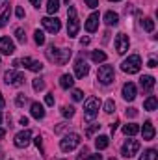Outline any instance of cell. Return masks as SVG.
<instances>
[{"instance_id":"6da1fadb","label":"cell","mask_w":158,"mask_h":160,"mask_svg":"<svg viewBox=\"0 0 158 160\" xmlns=\"http://www.w3.org/2000/svg\"><path fill=\"white\" fill-rule=\"evenodd\" d=\"M71 48H56L54 45H50L48 48H47V58L50 60V62H54L56 65H65L67 62H69V58H71Z\"/></svg>"},{"instance_id":"7a4b0ae2","label":"cell","mask_w":158,"mask_h":160,"mask_svg":"<svg viewBox=\"0 0 158 160\" xmlns=\"http://www.w3.org/2000/svg\"><path fill=\"white\" fill-rule=\"evenodd\" d=\"M99 108H101V101L97 97H89L86 102H84V119L86 121H93L99 114Z\"/></svg>"},{"instance_id":"3957f363","label":"cell","mask_w":158,"mask_h":160,"mask_svg":"<svg viewBox=\"0 0 158 160\" xmlns=\"http://www.w3.org/2000/svg\"><path fill=\"white\" fill-rule=\"evenodd\" d=\"M121 69H123L125 73H128V75H136V73L141 69V58H140L138 54L128 56V58L121 63Z\"/></svg>"},{"instance_id":"277c9868","label":"cell","mask_w":158,"mask_h":160,"mask_svg":"<svg viewBox=\"0 0 158 160\" xmlns=\"http://www.w3.org/2000/svg\"><path fill=\"white\" fill-rule=\"evenodd\" d=\"M97 78H99V82H101L102 86L112 84V82L116 80V71H114V67H112V65H101L99 71H97Z\"/></svg>"},{"instance_id":"5b68a950","label":"cell","mask_w":158,"mask_h":160,"mask_svg":"<svg viewBox=\"0 0 158 160\" xmlns=\"http://www.w3.org/2000/svg\"><path fill=\"white\" fill-rule=\"evenodd\" d=\"M67 15H69V21H67V36H69V38H77V34H78V30H80V22H78V17H77V9L71 6L69 11H67Z\"/></svg>"},{"instance_id":"8992f818","label":"cell","mask_w":158,"mask_h":160,"mask_svg":"<svg viewBox=\"0 0 158 160\" xmlns=\"http://www.w3.org/2000/svg\"><path fill=\"white\" fill-rule=\"evenodd\" d=\"M78 145H80V136L75 134V132L63 136V140L60 142V149H62L63 153H71V151H75Z\"/></svg>"},{"instance_id":"52a82bcc","label":"cell","mask_w":158,"mask_h":160,"mask_svg":"<svg viewBox=\"0 0 158 160\" xmlns=\"http://www.w3.org/2000/svg\"><path fill=\"white\" fill-rule=\"evenodd\" d=\"M13 67H26L34 73H39L43 71V63L37 60H32V58H22V60H15L13 62Z\"/></svg>"},{"instance_id":"ba28073f","label":"cell","mask_w":158,"mask_h":160,"mask_svg":"<svg viewBox=\"0 0 158 160\" xmlns=\"http://www.w3.org/2000/svg\"><path fill=\"white\" fill-rule=\"evenodd\" d=\"M138 151H140V142H138V140H126V142L123 143V149H121V153H123L125 158L136 157Z\"/></svg>"},{"instance_id":"9c48e42d","label":"cell","mask_w":158,"mask_h":160,"mask_svg":"<svg viewBox=\"0 0 158 160\" xmlns=\"http://www.w3.org/2000/svg\"><path fill=\"white\" fill-rule=\"evenodd\" d=\"M41 24H43V28H45L47 32H50V34H58L60 28H62L60 19H56V17H43V19H41Z\"/></svg>"},{"instance_id":"30bf717a","label":"cell","mask_w":158,"mask_h":160,"mask_svg":"<svg viewBox=\"0 0 158 160\" xmlns=\"http://www.w3.org/2000/svg\"><path fill=\"white\" fill-rule=\"evenodd\" d=\"M4 80H6V84H9V86H22L24 84V75L22 73H19V71H6V75H4Z\"/></svg>"},{"instance_id":"8fae6325","label":"cell","mask_w":158,"mask_h":160,"mask_svg":"<svg viewBox=\"0 0 158 160\" xmlns=\"http://www.w3.org/2000/svg\"><path fill=\"white\" fill-rule=\"evenodd\" d=\"M128 47H130L128 36L126 34H117V38H116V50H117L119 54H125L128 50Z\"/></svg>"},{"instance_id":"7c38bea8","label":"cell","mask_w":158,"mask_h":160,"mask_svg":"<svg viewBox=\"0 0 158 160\" xmlns=\"http://www.w3.org/2000/svg\"><path fill=\"white\" fill-rule=\"evenodd\" d=\"M87 73H89V65L86 63L84 58H78L77 63H75V75L78 78H84V77H87Z\"/></svg>"},{"instance_id":"4fadbf2b","label":"cell","mask_w":158,"mask_h":160,"mask_svg":"<svg viewBox=\"0 0 158 160\" xmlns=\"http://www.w3.org/2000/svg\"><path fill=\"white\" fill-rule=\"evenodd\" d=\"M30 138H32V132L30 130H22V132H19L17 136H15V145L17 147H26L28 143H30Z\"/></svg>"},{"instance_id":"5bb4252c","label":"cell","mask_w":158,"mask_h":160,"mask_svg":"<svg viewBox=\"0 0 158 160\" xmlns=\"http://www.w3.org/2000/svg\"><path fill=\"white\" fill-rule=\"evenodd\" d=\"M0 52L2 54H13L15 52V43L9 39V38H0Z\"/></svg>"},{"instance_id":"9a60e30c","label":"cell","mask_w":158,"mask_h":160,"mask_svg":"<svg viewBox=\"0 0 158 160\" xmlns=\"http://www.w3.org/2000/svg\"><path fill=\"white\" fill-rule=\"evenodd\" d=\"M123 99L125 101H134L136 99V86L132 82H126L123 86Z\"/></svg>"},{"instance_id":"2e32d148","label":"cell","mask_w":158,"mask_h":160,"mask_svg":"<svg viewBox=\"0 0 158 160\" xmlns=\"http://www.w3.org/2000/svg\"><path fill=\"white\" fill-rule=\"evenodd\" d=\"M155 134H156V130H155V125L151 123V121H145L143 123V128H141V136H143V140H153L155 138Z\"/></svg>"},{"instance_id":"e0dca14e","label":"cell","mask_w":158,"mask_h":160,"mask_svg":"<svg viewBox=\"0 0 158 160\" xmlns=\"http://www.w3.org/2000/svg\"><path fill=\"white\" fill-rule=\"evenodd\" d=\"M140 86H141V89L143 91H153V88H155V77H151V75H143L141 78H140Z\"/></svg>"},{"instance_id":"ac0fdd59","label":"cell","mask_w":158,"mask_h":160,"mask_svg":"<svg viewBox=\"0 0 158 160\" xmlns=\"http://www.w3.org/2000/svg\"><path fill=\"white\" fill-rule=\"evenodd\" d=\"M86 30L91 34V32H95L97 30V26H99V13H91L89 17H87V21H86Z\"/></svg>"},{"instance_id":"d6986e66","label":"cell","mask_w":158,"mask_h":160,"mask_svg":"<svg viewBox=\"0 0 158 160\" xmlns=\"http://www.w3.org/2000/svg\"><path fill=\"white\" fill-rule=\"evenodd\" d=\"M30 114H32V118H36V119H43V118H45V108H43V104H41V102H32Z\"/></svg>"},{"instance_id":"ffe728a7","label":"cell","mask_w":158,"mask_h":160,"mask_svg":"<svg viewBox=\"0 0 158 160\" xmlns=\"http://www.w3.org/2000/svg\"><path fill=\"white\" fill-rule=\"evenodd\" d=\"M104 22H106L108 26H117L119 24V15L116 11H106V13H104Z\"/></svg>"},{"instance_id":"44dd1931","label":"cell","mask_w":158,"mask_h":160,"mask_svg":"<svg viewBox=\"0 0 158 160\" xmlns=\"http://www.w3.org/2000/svg\"><path fill=\"white\" fill-rule=\"evenodd\" d=\"M158 106V99L155 95H149L147 99H145V102H143V108L147 110V112H155Z\"/></svg>"},{"instance_id":"7402d4cb","label":"cell","mask_w":158,"mask_h":160,"mask_svg":"<svg viewBox=\"0 0 158 160\" xmlns=\"http://www.w3.org/2000/svg\"><path fill=\"white\" fill-rule=\"evenodd\" d=\"M108 145H110V138H108V136H97V138H95V147H97L99 151L106 149Z\"/></svg>"},{"instance_id":"603a6c76","label":"cell","mask_w":158,"mask_h":160,"mask_svg":"<svg viewBox=\"0 0 158 160\" xmlns=\"http://www.w3.org/2000/svg\"><path fill=\"white\" fill-rule=\"evenodd\" d=\"M123 132H125L126 136H136V134L140 132V127H138L136 123H128V125L123 127Z\"/></svg>"},{"instance_id":"cb8c5ba5","label":"cell","mask_w":158,"mask_h":160,"mask_svg":"<svg viewBox=\"0 0 158 160\" xmlns=\"http://www.w3.org/2000/svg\"><path fill=\"white\" fill-rule=\"evenodd\" d=\"M73 84H75V78H73L71 75H62V78H60V86H62L63 89L73 88Z\"/></svg>"},{"instance_id":"d4e9b609","label":"cell","mask_w":158,"mask_h":160,"mask_svg":"<svg viewBox=\"0 0 158 160\" xmlns=\"http://www.w3.org/2000/svg\"><path fill=\"white\" fill-rule=\"evenodd\" d=\"M91 60H93L95 63H102V62H106V52H102V50H93V52H91Z\"/></svg>"},{"instance_id":"484cf974","label":"cell","mask_w":158,"mask_h":160,"mask_svg":"<svg viewBox=\"0 0 158 160\" xmlns=\"http://www.w3.org/2000/svg\"><path fill=\"white\" fill-rule=\"evenodd\" d=\"M58 9H60V0H48V2H47V11H48L50 15H54Z\"/></svg>"},{"instance_id":"4316f807","label":"cell","mask_w":158,"mask_h":160,"mask_svg":"<svg viewBox=\"0 0 158 160\" xmlns=\"http://www.w3.org/2000/svg\"><path fill=\"white\" fill-rule=\"evenodd\" d=\"M156 158H158L156 149H147V151L141 155V158H140V160H156Z\"/></svg>"},{"instance_id":"83f0119b","label":"cell","mask_w":158,"mask_h":160,"mask_svg":"<svg viewBox=\"0 0 158 160\" xmlns=\"http://www.w3.org/2000/svg\"><path fill=\"white\" fill-rule=\"evenodd\" d=\"M141 26H143V30H145V32H153V30H155V21L147 17V19H143V21H141Z\"/></svg>"},{"instance_id":"f1b7e54d","label":"cell","mask_w":158,"mask_h":160,"mask_svg":"<svg viewBox=\"0 0 158 160\" xmlns=\"http://www.w3.org/2000/svg\"><path fill=\"white\" fill-rule=\"evenodd\" d=\"M15 38H17V41L19 43H26V34H24V30L22 28H15Z\"/></svg>"},{"instance_id":"f546056e","label":"cell","mask_w":158,"mask_h":160,"mask_svg":"<svg viewBox=\"0 0 158 160\" xmlns=\"http://www.w3.org/2000/svg\"><path fill=\"white\" fill-rule=\"evenodd\" d=\"M104 112H106V114H114V112H116V102H114V99H108V101H106Z\"/></svg>"},{"instance_id":"4dcf8cb0","label":"cell","mask_w":158,"mask_h":160,"mask_svg":"<svg viewBox=\"0 0 158 160\" xmlns=\"http://www.w3.org/2000/svg\"><path fill=\"white\" fill-rule=\"evenodd\" d=\"M9 15H11V9H4V13L0 15V28L7 24V21H9Z\"/></svg>"},{"instance_id":"1f68e13d","label":"cell","mask_w":158,"mask_h":160,"mask_svg":"<svg viewBox=\"0 0 158 160\" xmlns=\"http://www.w3.org/2000/svg\"><path fill=\"white\" fill-rule=\"evenodd\" d=\"M62 116L63 118H73L75 116V108L73 106H62Z\"/></svg>"},{"instance_id":"d6a6232c","label":"cell","mask_w":158,"mask_h":160,"mask_svg":"<svg viewBox=\"0 0 158 160\" xmlns=\"http://www.w3.org/2000/svg\"><path fill=\"white\" fill-rule=\"evenodd\" d=\"M34 39H36L37 45H45V34H43L41 30H36V32H34Z\"/></svg>"},{"instance_id":"836d02e7","label":"cell","mask_w":158,"mask_h":160,"mask_svg":"<svg viewBox=\"0 0 158 160\" xmlns=\"http://www.w3.org/2000/svg\"><path fill=\"white\" fill-rule=\"evenodd\" d=\"M34 89H36V91H43V89H45V80L34 78Z\"/></svg>"},{"instance_id":"e575fe53","label":"cell","mask_w":158,"mask_h":160,"mask_svg":"<svg viewBox=\"0 0 158 160\" xmlns=\"http://www.w3.org/2000/svg\"><path fill=\"white\" fill-rule=\"evenodd\" d=\"M17 106H24L26 102H28V99H26V95H17Z\"/></svg>"},{"instance_id":"d590c367","label":"cell","mask_w":158,"mask_h":160,"mask_svg":"<svg viewBox=\"0 0 158 160\" xmlns=\"http://www.w3.org/2000/svg\"><path fill=\"white\" fill-rule=\"evenodd\" d=\"M84 99V93L80 89H73V101H82Z\"/></svg>"},{"instance_id":"8d00e7d4","label":"cell","mask_w":158,"mask_h":160,"mask_svg":"<svg viewBox=\"0 0 158 160\" xmlns=\"http://www.w3.org/2000/svg\"><path fill=\"white\" fill-rule=\"evenodd\" d=\"M45 102H47L48 106H54V93H48V95L45 97Z\"/></svg>"},{"instance_id":"74e56055","label":"cell","mask_w":158,"mask_h":160,"mask_svg":"<svg viewBox=\"0 0 158 160\" xmlns=\"http://www.w3.org/2000/svg\"><path fill=\"white\" fill-rule=\"evenodd\" d=\"M84 2H86V6L91 8V9H95V8L99 6V0H84Z\"/></svg>"},{"instance_id":"f35d334b","label":"cell","mask_w":158,"mask_h":160,"mask_svg":"<svg viewBox=\"0 0 158 160\" xmlns=\"http://www.w3.org/2000/svg\"><path fill=\"white\" fill-rule=\"evenodd\" d=\"M15 15H17V17H19V19H24V15H26V13H24V9H22V8H21V6H19V8H17V9H15Z\"/></svg>"},{"instance_id":"ab89813d","label":"cell","mask_w":158,"mask_h":160,"mask_svg":"<svg viewBox=\"0 0 158 160\" xmlns=\"http://www.w3.org/2000/svg\"><path fill=\"white\" fill-rule=\"evenodd\" d=\"M126 116H128V118H136V116H138V110H136V108H128V110H126Z\"/></svg>"},{"instance_id":"60d3db41","label":"cell","mask_w":158,"mask_h":160,"mask_svg":"<svg viewBox=\"0 0 158 160\" xmlns=\"http://www.w3.org/2000/svg\"><path fill=\"white\" fill-rule=\"evenodd\" d=\"M34 143H36V145H37V149H39L41 153H43V142H41V136H37V138H36V140H34Z\"/></svg>"},{"instance_id":"b9f144b4","label":"cell","mask_w":158,"mask_h":160,"mask_svg":"<svg viewBox=\"0 0 158 160\" xmlns=\"http://www.w3.org/2000/svg\"><path fill=\"white\" fill-rule=\"evenodd\" d=\"M99 127H101V125H93V127H89V128L86 130V134H87V136H91V134H93V132H95V130H97Z\"/></svg>"},{"instance_id":"7bdbcfd3","label":"cell","mask_w":158,"mask_h":160,"mask_svg":"<svg viewBox=\"0 0 158 160\" xmlns=\"http://www.w3.org/2000/svg\"><path fill=\"white\" fill-rule=\"evenodd\" d=\"M84 160H102V157L101 155H89V157H86Z\"/></svg>"},{"instance_id":"ee69618b","label":"cell","mask_w":158,"mask_h":160,"mask_svg":"<svg viewBox=\"0 0 158 160\" xmlns=\"http://www.w3.org/2000/svg\"><path fill=\"white\" fill-rule=\"evenodd\" d=\"M147 65H149L151 69H155V67H156V60H149V63H147Z\"/></svg>"},{"instance_id":"f6af8a7d","label":"cell","mask_w":158,"mask_h":160,"mask_svg":"<svg viewBox=\"0 0 158 160\" xmlns=\"http://www.w3.org/2000/svg\"><path fill=\"white\" fill-rule=\"evenodd\" d=\"M6 106V101H4V97H2V93H0V110Z\"/></svg>"},{"instance_id":"bcb514c9","label":"cell","mask_w":158,"mask_h":160,"mask_svg":"<svg viewBox=\"0 0 158 160\" xmlns=\"http://www.w3.org/2000/svg\"><path fill=\"white\" fill-rule=\"evenodd\" d=\"M32 4H34V8H39V4H41V0H30Z\"/></svg>"},{"instance_id":"7dc6e473","label":"cell","mask_w":158,"mask_h":160,"mask_svg":"<svg viewBox=\"0 0 158 160\" xmlns=\"http://www.w3.org/2000/svg\"><path fill=\"white\" fill-rule=\"evenodd\" d=\"M80 43H82V45H89V39H87V38H82Z\"/></svg>"},{"instance_id":"c3c4849f","label":"cell","mask_w":158,"mask_h":160,"mask_svg":"<svg viewBox=\"0 0 158 160\" xmlns=\"http://www.w3.org/2000/svg\"><path fill=\"white\" fill-rule=\"evenodd\" d=\"M21 125H28V118H21Z\"/></svg>"},{"instance_id":"681fc988","label":"cell","mask_w":158,"mask_h":160,"mask_svg":"<svg viewBox=\"0 0 158 160\" xmlns=\"http://www.w3.org/2000/svg\"><path fill=\"white\" fill-rule=\"evenodd\" d=\"M6 4H7V0H0V9H2V8H6Z\"/></svg>"},{"instance_id":"f907efd6","label":"cell","mask_w":158,"mask_h":160,"mask_svg":"<svg viewBox=\"0 0 158 160\" xmlns=\"http://www.w3.org/2000/svg\"><path fill=\"white\" fill-rule=\"evenodd\" d=\"M4 136H6V130H4V128H0V138H4Z\"/></svg>"},{"instance_id":"816d5d0a","label":"cell","mask_w":158,"mask_h":160,"mask_svg":"<svg viewBox=\"0 0 158 160\" xmlns=\"http://www.w3.org/2000/svg\"><path fill=\"white\" fill-rule=\"evenodd\" d=\"M69 2H71V0H65V4H69Z\"/></svg>"},{"instance_id":"f5cc1de1","label":"cell","mask_w":158,"mask_h":160,"mask_svg":"<svg viewBox=\"0 0 158 160\" xmlns=\"http://www.w3.org/2000/svg\"><path fill=\"white\" fill-rule=\"evenodd\" d=\"M0 123H2V114H0Z\"/></svg>"},{"instance_id":"db71d44e","label":"cell","mask_w":158,"mask_h":160,"mask_svg":"<svg viewBox=\"0 0 158 160\" xmlns=\"http://www.w3.org/2000/svg\"><path fill=\"white\" fill-rule=\"evenodd\" d=\"M110 2H119V0H110Z\"/></svg>"},{"instance_id":"11a10c76","label":"cell","mask_w":158,"mask_h":160,"mask_svg":"<svg viewBox=\"0 0 158 160\" xmlns=\"http://www.w3.org/2000/svg\"><path fill=\"white\" fill-rule=\"evenodd\" d=\"M110 160H117V158H110Z\"/></svg>"}]
</instances>
